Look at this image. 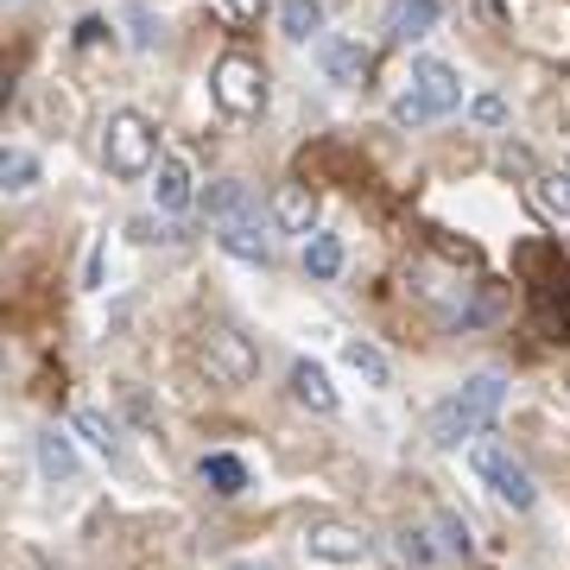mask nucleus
Listing matches in <instances>:
<instances>
[{
    "label": "nucleus",
    "instance_id": "nucleus-1",
    "mask_svg": "<svg viewBox=\"0 0 570 570\" xmlns=\"http://www.w3.org/2000/svg\"><path fill=\"white\" fill-rule=\"evenodd\" d=\"M501 400H508V381L501 374H469L463 387L450 393V400H438V412H431V444L438 450H463L469 438H482V431L501 419Z\"/></svg>",
    "mask_w": 570,
    "mask_h": 570
},
{
    "label": "nucleus",
    "instance_id": "nucleus-2",
    "mask_svg": "<svg viewBox=\"0 0 570 570\" xmlns=\"http://www.w3.org/2000/svg\"><path fill=\"white\" fill-rule=\"evenodd\" d=\"M159 127L146 121L140 108H121V115H108V127H102V165L115 171L121 184H134V178H146V171H159Z\"/></svg>",
    "mask_w": 570,
    "mask_h": 570
},
{
    "label": "nucleus",
    "instance_id": "nucleus-3",
    "mask_svg": "<svg viewBox=\"0 0 570 570\" xmlns=\"http://www.w3.org/2000/svg\"><path fill=\"white\" fill-rule=\"evenodd\" d=\"M209 96H216V108H223L228 121H254V115L266 108V70H261V58H247V51L216 58V70H209Z\"/></svg>",
    "mask_w": 570,
    "mask_h": 570
},
{
    "label": "nucleus",
    "instance_id": "nucleus-4",
    "mask_svg": "<svg viewBox=\"0 0 570 570\" xmlns=\"http://www.w3.org/2000/svg\"><path fill=\"white\" fill-rule=\"evenodd\" d=\"M469 463H475V475H482V482L494 489V501H508L513 513H532V508H539V482H532V469L520 463L513 450L475 444V456H469Z\"/></svg>",
    "mask_w": 570,
    "mask_h": 570
},
{
    "label": "nucleus",
    "instance_id": "nucleus-5",
    "mask_svg": "<svg viewBox=\"0 0 570 570\" xmlns=\"http://www.w3.org/2000/svg\"><path fill=\"white\" fill-rule=\"evenodd\" d=\"M197 362L209 367V381L216 387H247L254 374H261V348H254V336H242V330H209L204 348H197Z\"/></svg>",
    "mask_w": 570,
    "mask_h": 570
},
{
    "label": "nucleus",
    "instance_id": "nucleus-6",
    "mask_svg": "<svg viewBox=\"0 0 570 570\" xmlns=\"http://www.w3.org/2000/svg\"><path fill=\"white\" fill-rule=\"evenodd\" d=\"M305 551L317 558V564H336V570H355L367 564V532L362 527H348V520H311L305 527Z\"/></svg>",
    "mask_w": 570,
    "mask_h": 570
},
{
    "label": "nucleus",
    "instance_id": "nucleus-7",
    "mask_svg": "<svg viewBox=\"0 0 570 570\" xmlns=\"http://www.w3.org/2000/svg\"><path fill=\"white\" fill-rule=\"evenodd\" d=\"M412 89H419V102L431 108V121L463 108V77H456L450 63H438V58H419V63H412Z\"/></svg>",
    "mask_w": 570,
    "mask_h": 570
},
{
    "label": "nucleus",
    "instance_id": "nucleus-8",
    "mask_svg": "<svg viewBox=\"0 0 570 570\" xmlns=\"http://www.w3.org/2000/svg\"><path fill=\"white\" fill-rule=\"evenodd\" d=\"M317 63H324V77L336 82V89H362L367 82V45L362 39H343V32H336V39H324L317 45Z\"/></svg>",
    "mask_w": 570,
    "mask_h": 570
},
{
    "label": "nucleus",
    "instance_id": "nucleus-9",
    "mask_svg": "<svg viewBox=\"0 0 570 570\" xmlns=\"http://www.w3.org/2000/svg\"><path fill=\"white\" fill-rule=\"evenodd\" d=\"M273 228L279 235H317V190L311 184H279L273 190Z\"/></svg>",
    "mask_w": 570,
    "mask_h": 570
},
{
    "label": "nucleus",
    "instance_id": "nucleus-10",
    "mask_svg": "<svg viewBox=\"0 0 570 570\" xmlns=\"http://www.w3.org/2000/svg\"><path fill=\"white\" fill-rule=\"evenodd\" d=\"M190 197H197L190 159H184V153H165V159H159V184H153V204H159L165 216H178V209H190Z\"/></svg>",
    "mask_w": 570,
    "mask_h": 570
},
{
    "label": "nucleus",
    "instance_id": "nucleus-11",
    "mask_svg": "<svg viewBox=\"0 0 570 570\" xmlns=\"http://www.w3.org/2000/svg\"><path fill=\"white\" fill-rule=\"evenodd\" d=\"M438 0H393L387 7V39L393 45H412V39H425L431 26H438Z\"/></svg>",
    "mask_w": 570,
    "mask_h": 570
},
{
    "label": "nucleus",
    "instance_id": "nucleus-12",
    "mask_svg": "<svg viewBox=\"0 0 570 570\" xmlns=\"http://www.w3.org/2000/svg\"><path fill=\"white\" fill-rule=\"evenodd\" d=\"M223 254H235V261H247V266H266L273 261V242H266V228L254 223V216H235V223H223Z\"/></svg>",
    "mask_w": 570,
    "mask_h": 570
},
{
    "label": "nucleus",
    "instance_id": "nucleus-13",
    "mask_svg": "<svg viewBox=\"0 0 570 570\" xmlns=\"http://www.w3.org/2000/svg\"><path fill=\"white\" fill-rule=\"evenodd\" d=\"M70 425H77V438H89V450H96V456L121 463V425H115L102 406H77V419H70Z\"/></svg>",
    "mask_w": 570,
    "mask_h": 570
},
{
    "label": "nucleus",
    "instance_id": "nucleus-14",
    "mask_svg": "<svg viewBox=\"0 0 570 570\" xmlns=\"http://www.w3.org/2000/svg\"><path fill=\"white\" fill-rule=\"evenodd\" d=\"M39 475L45 482H70V475H77V444H70V431H39Z\"/></svg>",
    "mask_w": 570,
    "mask_h": 570
},
{
    "label": "nucleus",
    "instance_id": "nucleus-15",
    "mask_svg": "<svg viewBox=\"0 0 570 570\" xmlns=\"http://www.w3.org/2000/svg\"><path fill=\"white\" fill-rule=\"evenodd\" d=\"M292 400L311 412H336V387H330V374L317 362H292Z\"/></svg>",
    "mask_w": 570,
    "mask_h": 570
},
{
    "label": "nucleus",
    "instance_id": "nucleus-16",
    "mask_svg": "<svg viewBox=\"0 0 570 570\" xmlns=\"http://www.w3.org/2000/svg\"><path fill=\"white\" fill-rule=\"evenodd\" d=\"M343 362L355 367V374H362L367 387H387V381H393V362H387V348H374L367 336H348V343H343Z\"/></svg>",
    "mask_w": 570,
    "mask_h": 570
},
{
    "label": "nucleus",
    "instance_id": "nucleus-17",
    "mask_svg": "<svg viewBox=\"0 0 570 570\" xmlns=\"http://www.w3.org/2000/svg\"><path fill=\"white\" fill-rule=\"evenodd\" d=\"M204 482H209V494H242L247 489V463L235 456V450H209L204 456Z\"/></svg>",
    "mask_w": 570,
    "mask_h": 570
},
{
    "label": "nucleus",
    "instance_id": "nucleus-18",
    "mask_svg": "<svg viewBox=\"0 0 570 570\" xmlns=\"http://www.w3.org/2000/svg\"><path fill=\"white\" fill-rule=\"evenodd\" d=\"M305 273L311 279H336V273H343V235H324V228H317L305 242Z\"/></svg>",
    "mask_w": 570,
    "mask_h": 570
},
{
    "label": "nucleus",
    "instance_id": "nucleus-19",
    "mask_svg": "<svg viewBox=\"0 0 570 570\" xmlns=\"http://www.w3.org/2000/svg\"><path fill=\"white\" fill-rule=\"evenodd\" d=\"M279 26H285V39L305 45L311 32H324V0H279Z\"/></svg>",
    "mask_w": 570,
    "mask_h": 570
},
{
    "label": "nucleus",
    "instance_id": "nucleus-20",
    "mask_svg": "<svg viewBox=\"0 0 570 570\" xmlns=\"http://www.w3.org/2000/svg\"><path fill=\"white\" fill-rule=\"evenodd\" d=\"M204 209L216 216V223H235V216H247V184L242 178H216L204 190Z\"/></svg>",
    "mask_w": 570,
    "mask_h": 570
},
{
    "label": "nucleus",
    "instance_id": "nucleus-21",
    "mask_svg": "<svg viewBox=\"0 0 570 570\" xmlns=\"http://www.w3.org/2000/svg\"><path fill=\"white\" fill-rule=\"evenodd\" d=\"M532 197H539V209H546V216L570 223V171H539V184H532Z\"/></svg>",
    "mask_w": 570,
    "mask_h": 570
},
{
    "label": "nucleus",
    "instance_id": "nucleus-22",
    "mask_svg": "<svg viewBox=\"0 0 570 570\" xmlns=\"http://www.w3.org/2000/svg\"><path fill=\"white\" fill-rule=\"evenodd\" d=\"M0 184H7L13 197L32 190V184H39V159H32V153H7V159H0Z\"/></svg>",
    "mask_w": 570,
    "mask_h": 570
},
{
    "label": "nucleus",
    "instance_id": "nucleus-23",
    "mask_svg": "<svg viewBox=\"0 0 570 570\" xmlns=\"http://www.w3.org/2000/svg\"><path fill=\"white\" fill-rule=\"evenodd\" d=\"M127 26H134V45H140V51L159 45V20L146 13V0H127Z\"/></svg>",
    "mask_w": 570,
    "mask_h": 570
},
{
    "label": "nucleus",
    "instance_id": "nucleus-24",
    "mask_svg": "<svg viewBox=\"0 0 570 570\" xmlns=\"http://www.w3.org/2000/svg\"><path fill=\"white\" fill-rule=\"evenodd\" d=\"M469 121L475 127H508V102H501V96H475V102H469Z\"/></svg>",
    "mask_w": 570,
    "mask_h": 570
},
{
    "label": "nucleus",
    "instance_id": "nucleus-25",
    "mask_svg": "<svg viewBox=\"0 0 570 570\" xmlns=\"http://www.w3.org/2000/svg\"><path fill=\"white\" fill-rule=\"evenodd\" d=\"M216 7H223L228 26H261V13H266V0H216Z\"/></svg>",
    "mask_w": 570,
    "mask_h": 570
},
{
    "label": "nucleus",
    "instance_id": "nucleus-26",
    "mask_svg": "<svg viewBox=\"0 0 570 570\" xmlns=\"http://www.w3.org/2000/svg\"><path fill=\"white\" fill-rule=\"evenodd\" d=\"M393 121H400V127H425L431 121V108L419 102V89H406V96L393 102Z\"/></svg>",
    "mask_w": 570,
    "mask_h": 570
},
{
    "label": "nucleus",
    "instance_id": "nucleus-27",
    "mask_svg": "<svg viewBox=\"0 0 570 570\" xmlns=\"http://www.w3.org/2000/svg\"><path fill=\"white\" fill-rule=\"evenodd\" d=\"M400 551H406V564H419V570H425L431 558H438V551H431V539H425L419 527H406V532H400Z\"/></svg>",
    "mask_w": 570,
    "mask_h": 570
},
{
    "label": "nucleus",
    "instance_id": "nucleus-28",
    "mask_svg": "<svg viewBox=\"0 0 570 570\" xmlns=\"http://www.w3.org/2000/svg\"><path fill=\"white\" fill-rule=\"evenodd\" d=\"M438 532H444V546L456 551V558H469V527L456 520V513H438Z\"/></svg>",
    "mask_w": 570,
    "mask_h": 570
},
{
    "label": "nucleus",
    "instance_id": "nucleus-29",
    "mask_svg": "<svg viewBox=\"0 0 570 570\" xmlns=\"http://www.w3.org/2000/svg\"><path fill=\"white\" fill-rule=\"evenodd\" d=\"M501 171H532L527 146H501Z\"/></svg>",
    "mask_w": 570,
    "mask_h": 570
},
{
    "label": "nucleus",
    "instance_id": "nucleus-30",
    "mask_svg": "<svg viewBox=\"0 0 570 570\" xmlns=\"http://www.w3.org/2000/svg\"><path fill=\"white\" fill-rule=\"evenodd\" d=\"M242 570H273V564H242Z\"/></svg>",
    "mask_w": 570,
    "mask_h": 570
}]
</instances>
